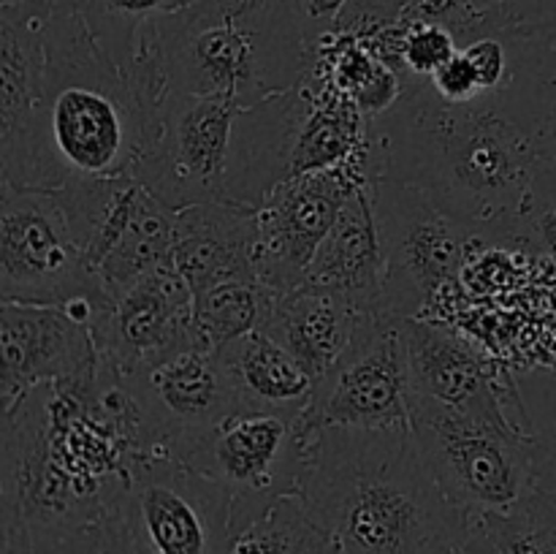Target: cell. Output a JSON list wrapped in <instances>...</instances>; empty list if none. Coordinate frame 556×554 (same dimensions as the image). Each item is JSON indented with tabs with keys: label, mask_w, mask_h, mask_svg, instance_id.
Masks as SVG:
<instances>
[{
	"label": "cell",
	"mask_w": 556,
	"mask_h": 554,
	"mask_svg": "<svg viewBox=\"0 0 556 554\" xmlns=\"http://www.w3.org/2000/svg\"><path fill=\"white\" fill-rule=\"evenodd\" d=\"M508 36L514 65L503 92L543 158L556 163V49L532 27H514Z\"/></svg>",
	"instance_id": "cell-24"
},
{
	"label": "cell",
	"mask_w": 556,
	"mask_h": 554,
	"mask_svg": "<svg viewBox=\"0 0 556 554\" xmlns=\"http://www.w3.org/2000/svg\"><path fill=\"white\" fill-rule=\"evenodd\" d=\"M123 378L139 418L141 454L185 462L223 418L242 411L217 348L210 345L190 348Z\"/></svg>",
	"instance_id": "cell-14"
},
{
	"label": "cell",
	"mask_w": 556,
	"mask_h": 554,
	"mask_svg": "<svg viewBox=\"0 0 556 554\" xmlns=\"http://www.w3.org/2000/svg\"><path fill=\"white\" fill-rule=\"evenodd\" d=\"M242 411L307 413L315 380L275 337L255 329L217 348Z\"/></svg>",
	"instance_id": "cell-23"
},
{
	"label": "cell",
	"mask_w": 556,
	"mask_h": 554,
	"mask_svg": "<svg viewBox=\"0 0 556 554\" xmlns=\"http://www.w3.org/2000/svg\"><path fill=\"white\" fill-rule=\"evenodd\" d=\"M532 30H541L543 36H546V41L552 43V47L556 49V20L546 22V25H541V27H532Z\"/></svg>",
	"instance_id": "cell-38"
},
{
	"label": "cell",
	"mask_w": 556,
	"mask_h": 554,
	"mask_svg": "<svg viewBox=\"0 0 556 554\" xmlns=\"http://www.w3.org/2000/svg\"><path fill=\"white\" fill-rule=\"evenodd\" d=\"M255 248V206L239 201H206L177 212L172 264L188 280L190 291L233 277L258 280Z\"/></svg>",
	"instance_id": "cell-20"
},
{
	"label": "cell",
	"mask_w": 556,
	"mask_h": 554,
	"mask_svg": "<svg viewBox=\"0 0 556 554\" xmlns=\"http://www.w3.org/2000/svg\"><path fill=\"white\" fill-rule=\"evenodd\" d=\"M150 134L152 119L128 74L101 52L76 11L52 3L41 101L14 185L63 188L134 174Z\"/></svg>",
	"instance_id": "cell-4"
},
{
	"label": "cell",
	"mask_w": 556,
	"mask_h": 554,
	"mask_svg": "<svg viewBox=\"0 0 556 554\" xmlns=\"http://www.w3.org/2000/svg\"><path fill=\"white\" fill-rule=\"evenodd\" d=\"M532 462H535V487L556 494V424L532 432Z\"/></svg>",
	"instance_id": "cell-34"
},
{
	"label": "cell",
	"mask_w": 556,
	"mask_h": 554,
	"mask_svg": "<svg viewBox=\"0 0 556 554\" xmlns=\"http://www.w3.org/2000/svg\"><path fill=\"white\" fill-rule=\"evenodd\" d=\"M510 11L519 27H541L556 20V0H510Z\"/></svg>",
	"instance_id": "cell-35"
},
{
	"label": "cell",
	"mask_w": 556,
	"mask_h": 554,
	"mask_svg": "<svg viewBox=\"0 0 556 554\" xmlns=\"http://www.w3.org/2000/svg\"><path fill=\"white\" fill-rule=\"evenodd\" d=\"M358 310L337 293L302 282L291 291L275 293L264 326L318 383L351 345Z\"/></svg>",
	"instance_id": "cell-22"
},
{
	"label": "cell",
	"mask_w": 556,
	"mask_h": 554,
	"mask_svg": "<svg viewBox=\"0 0 556 554\" xmlns=\"http://www.w3.org/2000/svg\"><path fill=\"white\" fill-rule=\"evenodd\" d=\"M103 527L128 554H226L231 492L174 456L139 454Z\"/></svg>",
	"instance_id": "cell-8"
},
{
	"label": "cell",
	"mask_w": 556,
	"mask_h": 554,
	"mask_svg": "<svg viewBox=\"0 0 556 554\" xmlns=\"http://www.w3.org/2000/svg\"><path fill=\"white\" fill-rule=\"evenodd\" d=\"M429 85H432V90L448 103H470L486 92L481 87L476 68H472V63L465 58L462 49L432 76V79H429Z\"/></svg>",
	"instance_id": "cell-33"
},
{
	"label": "cell",
	"mask_w": 556,
	"mask_h": 554,
	"mask_svg": "<svg viewBox=\"0 0 556 554\" xmlns=\"http://www.w3.org/2000/svg\"><path fill=\"white\" fill-rule=\"evenodd\" d=\"M239 103L166 92L150 141L130 177L172 210L228 199V152Z\"/></svg>",
	"instance_id": "cell-12"
},
{
	"label": "cell",
	"mask_w": 556,
	"mask_h": 554,
	"mask_svg": "<svg viewBox=\"0 0 556 554\" xmlns=\"http://www.w3.org/2000/svg\"><path fill=\"white\" fill-rule=\"evenodd\" d=\"M52 0H0V182L14 185L47 74Z\"/></svg>",
	"instance_id": "cell-18"
},
{
	"label": "cell",
	"mask_w": 556,
	"mask_h": 554,
	"mask_svg": "<svg viewBox=\"0 0 556 554\" xmlns=\"http://www.w3.org/2000/svg\"><path fill=\"white\" fill-rule=\"evenodd\" d=\"M76 11L101 52L128 74L147 25L161 14L182 9L185 0H52Z\"/></svg>",
	"instance_id": "cell-26"
},
{
	"label": "cell",
	"mask_w": 556,
	"mask_h": 554,
	"mask_svg": "<svg viewBox=\"0 0 556 554\" xmlns=\"http://www.w3.org/2000/svg\"><path fill=\"white\" fill-rule=\"evenodd\" d=\"M508 33L478 38V41L467 43V47L462 49V52H465V58L472 63V68H476L478 79H481V87L486 92L500 90V87H503L510 76L514 54H510Z\"/></svg>",
	"instance_id": "cell-31"
},
{
	"label": "cell",
	"mask_w": 556,
	"mask_h": 554,
	"mask_svg": "<svg viewBox=\"0 0 556 554\" xmlns=\"http://www.w3.org/2000/svg\"><path fill=\"white\" fill-rule=\"evenodd\" d=\"M103 519L79 527H16L0 530V554H103Z\"/></svg>",
	"instance_id": "cell-30"
},
{
	"label": "cell",
	"mask_w": 556,
	"mask_h": 554,
	"mask_svg": "<svg viewBox=\"0 0 556 554\" xmlns=\"http://www.w3.org/2000/svg\"><path fill=\"white\" fill-rule=\"evenodd\" d=\"M147 36L168 92L231 98L242 109L296 87L315 65L282 0L253 16L188 3L152 20Z\"/></svg>",
	"instance_id": "cell-5"
},
{
	"label": "cell",
	"mask_w": 556,
	"mask_h": 554,
	"mask_svg": "<svg viewBox=\"0 0 556 554\" xmlns=\"http://www.w3.org/2000/svg\"><path fill=\"white\" fill-rule=\"evenodd\" d=\"M309 427L383 429L410 424V369L402 318L362 313L351 345L315 383Z\"/></svg>",
	"instance_id": "cell-13"
},
{
	"label": "cell",
	"mask_w": 556,
	"mask_h": 554,
	"mask_svg": "<svg viewBox=\"0 0 556 554\" xmlns=\"http://www.w3.org/2000/svg\"><path fill=\"white\" fill-rule=\"evenodd\" d=\"M500 554H556V494L530 489L510 508L478 519Z\"/></svg>",
	"instance_id": "cell-28"
},
{
	"label": "cell",
	"mask_w": 556,
	"mask_h": 554,
	"mask_svg": "<svg viewBox=\"0 0 556 554\" xmlns=\"http://www.w3.org/2000/svg\"><path fill=\"white\" fill-rule=\"evenodd\" d=\"M508 244L556 261V163L543 161L510 226Z\"/></svg>",
	"instance_id": "cell-29"
},
{
	"label": "cell",
	"mask_w": 556,
	"mask_h": 554,
	"mask_svg": "<svg viewBox=\"0 0 556 554\" xmlns=\"http://www.w3.org/2000/svg\"><path fill=\"white\" fill-rule=\"evenodd\" d=\"M139 454L136 405L109 364L36 386L3 411L0 530L101 521Z\"/></svg>",
	"instance_id": "cell-1"
},
{
	"label": "cell",
	"mask_w": 556,
	"mask_h": 554,
	"mask_svg": "<svg viewBox=\"0 0 556 554\" xmlns=\"http://www.w3.org/2000/svg\"><path fill=\"white\" fill-rule=\"evenodd\" d=\"M410 429L440 489L476 525L535 489L532 432L508 416H472L410 394Z\"/></svg>",
	"instance_id": "cell-7"
},
{
	"label": "cell",
	"mask_w": 556,
	"mask_h": 554,
	"mask_svg": "<svg viewBox=\"0 0 556 554\" xmlns=\"http://www.w3.org/2000/svg\"><path fill=\"white\" fill-rule=\"evenodd\" d=\"M299 494L342 554H454L476 530L440 489L410 424L315 427Z\"/></svg>",
	"instance_id": "cell-3"
},
{
	"label": "cell",
	"mask_w": 556,
	"mask_h": 554,
	"mask_svg": "<svg viewBox=\"0 0 556 554\" xmlns=\"http://www.w3.org/2000/svg\"><path fill=\"white\" fill-rule=\"evenodd\" d=\"M304 282L337 293L358 313H386L383 253L367 182L345 201L334 228L309 261Z\"/></svg>",
	"instance_id": "cell-21"
},
{
	"label": "cell",
	"mask_w": 556,
	"mask_h": 554,
	"mask_svg": "<svg viewBox=\"0 0 556 554\" xmlns=\"http://www.w3.org/2000/svg\"><path fill=\"white\" fill-rule=\"evenodd\" d=\"M410 394L472 416H505L497 373L472 342L434 320L402 318Z\"/></svg>",
	"instance_id": "cell-19"
},
{
	"label": "cell",
	"mask_w": 556,
	"mask_h": 554,
	"mask_svg": "<svg viewBox=\"0 0 556 554\" xmlns=\"http://www.w3.org/2000/svg\"><path fill=\"white\" fill-rule=\"evenodd\" d=\"M103 530H106V527H103ZM103 554H128V552H125V549L119 546V543L114 541V538L106 532V552H103Z\"/></svg>",
	"instance_id": "cell-39"
},
{
	"label": "cell",
	"mask_w": 556,
	"mask_h": 554,
	"mask_svg": "<svg viewBox=\"0 0 556 554\" xmlns=\"http://www.w3.org/2000/svg\"><path fill=\"white\" fill-rule=\"evenodd\" d=\"M389 112L367 119L364 177L416 185L443 199L481 231L508 244L530 179L543 158L503 87L470 103H448L429 79L402 74Z\"/></svg>",
	"instance_id": "cell-2"
},
{
	"label": "cell",
	"mask_w": 556,
	"mask_h": 554,
	"mask_svg": "<svg viewBox=\"0 0 556 554\" xmlns=\"http://www.w3.org/2000/svg\"><path fill=\"white\" fill-rule=\"evenodd\" d=\"M275 291L261 280L233 277V280L210 282L193 291L195 324L212 348H220L237 337L264 326Z\"/></svg>",
	"instance_id": "cell-27"
},
{
	"label": "cell",
	"mask_w": 556,
	"mask_h": 554,
	"mask_svg": "<svg viewBox=\"0 0 556 554\" xmlns=\"http://www.w3.org/2000/svg\"><path fill=\"white\" fill-rule=\"evenodd\" d=\"M367 117L326 76L239 109L228 152V199L258 206L280 182L362 163ZM364 166V163H362Z\"/></svg>",
	"instance_id": "cell-6"
},
{
	"label": "cell",
	"mask_w": 556,
	"mask_h": 554,
	"mask_svg": "<svg viewBox=\"0 0 556 554\" xmlns=\"http://www.w3.org/2000/svg\"><path fill=\"white\" fill-rule=\"evenodd\" d=\"M188 3L210 5V9L226 11V14H233V16H253V14H264V11L275 9L280 0H185V5Z\"/></svg>",
	"instance_id": "cell-36"
},
{
	"label": "cell",
	"mask_w": 556,
	"mask_h": 554,
	"mask_svg": "<svg viewBox=\"0 0 556 554\" xmlns=\"http://www.w3.org/2000/svg\"><path fill=\"white\" fill-rule=\"evenodd\" d=\"M92 337L98 358L119 375H134L190 348L210 345L195 324L193 291L172 261L114 293L92 326Z\"/></svg>",
	"instance_id": "cell-15"
},
{
	"label": "cell",
	"mask_w": 556,
	"mask_h": 554,
	"mask_svg": "<svg viewBox=\"0 0 556 554\" xmlns=\"http://www.w3.org/2000/svg\"><path fill=\"white\" fill-rule=\"evenodd\" d=\"M313 432L307 413L237 411L195 445L185 465L231 492V516L253 514L299 492Z\"/></svg>",
	"instance_id": "cell-11"
},
{
	"label": "cell",
	"mask_w": 556,
	"mask_h": 554,
	"mask_svg": "<svg viewBox=\"0 0 556 554\" xmlns=\"http://www.w3.org/2000/svg\"><path fill=\"white\" fill-rule=\"evenodd\" d=\"M282 3H286L288 14L296 22L299 30H302L309 49L318 52L320 41L337 30L351 0H282Z\"/></svg>",
	"instance_id": "cell-32"
},
{
	"label": "cell",
	"mask_w": 556,
	"mask_h": 554,
	"mask_svg": "<svg viewBox=\"0 0 556 554\" xmlns=\"http://www.w3.org/2000/svg\"><path fill=\"white\" fill-rule=\"evenodd\" d=\"M109 299L76 244L54 188L0 182V302L65 304Z\"/></svg>",
	"instance_id": "cell-10"
},
{
	"label": "cell",
	"mask_w": 556,
	"mask_h": 554,
	"mask_svg": "<svg viewBox=\"0 0 556 554\" xmlns=\"http://www.w3.org/2000/svg\"><path fill=\"white\" fill-rule=\"evenodd\" d=\"M367 190L383 253L386 313L416 318L440 288L456 280L467 248L481 239V231L416 185L369 179Z\"/></svg>",
	"instance_id": "cell-9"
},
{
	"label": "cell",
	"mask_w": 556,
	"mask_h": 554,
	"mask_svg": "<svg viewBox=\"0 0 556 554\" xmlns=\"http://www.w3.org/2000/svg\"><path fill=\"white\" fill-rule=\"evenodd\" d=\"M98 367L90 326L54 304L0 302V405L41 383L74 380Z\"/></svg>",
	"instance_id": "cell-17"
},
{
	"label": "cell",
	"mask_w": 556,
	"mask_h": 554,
	"mask_svg": "<svg viewBox=\"0 0 556 554\" xmlns=\"http://www.w3.org/2000/svg\"><path fill=\"white\" fill-rule=\"evenodd\" d=\"M367 182L362 163L302 174L277 185L258 206V280L275 293L302 286L309 261L329 237L345 201Z\"/></svg>",
	"instance_id": "cell-16"
},
{
	"label": "cell",
	"mask_w": 556,
	"mask_h": 554,
	"mask_svg": "<svg viewBox=\"0 0 556 554\" xmlns=\"http://www.w3.org/2000/svg\"><path fill=\"white\" fill-rule=\"evenodd\" d=\"M454 554H500V552H497V546L489 541L486 532L476 525V530L470 532V538H467V541L462 543Z\"/></svg>",
	"instance_id": "cell-37"
},
{
	"label": "cell",
	"mask_w": 556,
	"mask_h": 554,
	"mask_svg": "<svg viewBox=\"0 0 556 554\" xmlns=\"http://www.w3.org/2000/svg\"><path fill=\"white\" fill-rule=\"evenodd\" d=\"M226 554H342V549L313 519L302 494L291 492L253 514L231 516Z\"/></svg>",
	"instance_id": "cell-25"
}]
</instances>
